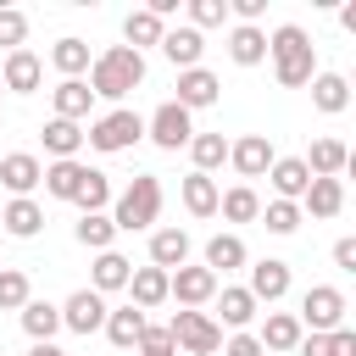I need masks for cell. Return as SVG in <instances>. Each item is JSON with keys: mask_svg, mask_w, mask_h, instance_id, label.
Masks as SVG:
<instances>
[{"mask_svg": "<svg viewBox=\"0 0 356 356\" xmlns=\"http://www.w3.org/2000/svg\"><path fill=\"white\" fill-rule=\"evenodd\" d=\"M139 83H145V56L128 50V44H111L106 56L89 61V95H95V100H122V95L139 89Z\"/></svg>", "mask_w": 356, "mask_h": 356, "instance_id": "obj_1", "label": "cell"}, {"mask_svg": "<svg viewBox=\"0 0 356 356\" xmlns=\"http://www.w3.org/2000/svg\"><path fill=\"white\" fill-rule=\"evenodd\" d=\"M267 56H273L284 89H306V83L317 78V50H312L306 28H295V22H284V28L267 39Z\"/></svg>", "mask_w": 356, "mask_h": 356, "instance_id": "obj_2", "label": "cell"}, {"mask_svg": "<svg viewBox=\"0 0 356 356\" xmlns=\"http://www.w3.org/2000/svg\"><path fill=\"white\" fill-rule=\"evenodd\" d=\"M156 217H161V184H156V172H139V178L117 195L111 228H117V234H139V228H150Z\"/></svg>", "mask_w": 356, "mask_h": 356, "instance_id": "obj_3", "label": "cell"}, {"mask_svg": "<svg viewBox=\"0 0 356 356\" xmlns=\"http://www.w3.org/2000/svg\"><path fill=\"white\" fill-rule=\"evenodd\" d=\"M83 139H89L95 150H106V156H111V150H128V145H139V139H145V117H139V111H128V106H117V111H106L100 122H89V128H83Z\"/></svg>", "mask_w": 356, "mask_h": 356, "instance_id": "obj_4", "label": "cell"}, {"mask_svg": "<svg viewBox=\"0 0 356 356\" xmlns=\"http://www.w3.org/2000/svg\"><path fill=\"white\" fill-rule=\"evenodd\" d=\"M295 323H312V334H334V328H345V295H339L334 284L306 289V295H300V317H295Z\"/></svg>", "mask_w": 356, "mask_h": 356, "instance_id": "obj_5", "label": "cell"}, {"mask_svg": "<svg viewBox=\"0 0 356 356\" xmlns=\"http://www.w3.org/2000/svg\"><path fill=\"white\" fill-rule=\"evenodd\" d=\"M167 334H172V345H184L189 356H211V350L222 345V328H217L206 312H189V306L167 323Z\"/></svg>", "mask_w": 356, "mask_h": 356, "instance_id": "obj_6", "label": "cell"}, {"mask_svg": "<svg viewBox=\"0 0 356 356\" xmlns=\"http://www.w3.org/2000/svg\"><path fill=\"white\" fill-rule=\"evenodd\" d=\"M167 295L195 312V306H206L217 295V273L211 267H178V273H167Z\"/></svg>", "mask_w": 356, "mask_h": 356, "instance_id": "obj_7", "label": "cell"}, {"mask_svg": "<svg viewBox=\"0 0 356 356\" xmlns=\"http://www.w3.org/2000/svg\"><path fill=\"white\" fill-rule=\"evenodd\" d=\"M145 134L161 145V150H178V145H189L195 139V128H189V111L178 106V100H167V106H156V117L145 122Z\"/></svg>", "mask_w": 356, "mask_h": 356, "instance_id": "obj_8", "label": "cell"}, {"mask_svg": "<svg viewBox=\"0 0 356 356\" xmlns=\"http://www.w3.org/2000/svg\"><path fill=\"white\" fill-rule=\"evenodd\" d=\"M61 328H72V334H95V328H106V300H100L95 289H72L67 306H61Z\"/></svg>", "mask_w": 356, "mask_h": 356, "instance_id": "obj_9", "label": "cell"}, {"mask_svg": "<svg viewBox=\"0 0 356 356\" xmlns=\"http://www.w3.org/2000/svg\"><path fill=\"white\" fill-rule=\"evenodd\" d=\"M228 161L239 167V178H261L278 156H273V145H267V134H245V139H234L228 145Z\"/></svg>", "mask_w": 356, "mask_h": 356, "instance_id": "obj_10", "label": "cell"}, {"mask_svg": "<svg viewBox=\"0 0 356 356\" xmlns=\"http://www.w3.org/2000/svg\"><path fill=\"white\" fill-rule=\"evenodd\" d=\"M245 289H250V300H256V306H261V300H267V306H273V300H284V295H289V261H273V256H267V261H256Z\"/></svg>", "mask_w": 356, "mask_h": 356, "instance_id": "obj_11", "label": "cell"}, {"mask_svg": "<svg viewBox=\"0 0 356 356\" xmlns=\"http://www.w3.org/2000/svg\"><path fill=\"white\" fill-rule=\"evenodd\" d=\"M39 178H44L39 156H28V150H17V156H0V184H6L17 200H28V189H39Z\"/></svg>", "mask_w": 356, "mask_h": 356, "instance_id": "obj_12", "label": "cell"}, {"mask_svg": "<svg viewBox=\"0 0 356 356\" xmlns=\"http://www.w3.org/2000/svg\"><path fill=\"white\" fill-rule=\"evenodd\" d=\"M0 83H6V89H17V95H33V89L44 83V61H39L33 50H11V56H6Z\"/></svg>", "mask_w": 356, "mask_h": 356, "instance_id": "obj_13", "label": "cell"}, {"mask_svg": "<svg viewBox=\"0 0 356 356\" xmlns=\"http://www.w3.org/2000/svg\"><path fill=\"white\" fill-rule=\"evenodd\" d=\"M217 95H222L217 72H206V67H189V72H178V106H184V111H200V106H211Z\"/></svg>", "mask_w": 356, "mask_h": 356, "instance_id": "obj_14", "label": "cell"}, {"mask_svg": "<svg viewBox=\"0 0 356 356\" xmlns=\"http://www.w3.org/2000/svg\"><path fill=\"white\" fill-rule=\"evenodd\" d=\"M184 261H189V234H184V228H156V234H150V267L178 273Z\"/></svg>", "mask_w": 356, "mask_h": 356, "instance_id": "obj_15", "label": "cell"}, {"mask_svg": "<svg viewBox=\"0 0 356 356\" xmlns=\"http://www.w3.org/2000/svg\"><path fill=\"white\" fill-rule=\"evenodd\" d=\"M200 50H206V39H200L195 28H167V33H161V56H167L178 72L200 67Z\"/></svg>", "mask_w": 356, "mask_h": 356, "instance_id": "obj_16", "label": "cell"}, {"mask_svg": "<svg viewBox=\"0 0 356 356\" xmlns=\"http://www.w3.org/2000/svg\"><path fill=\"white\" fill-rule=\"evenodd\" d=\"M50 100H56V117H61V122H83L89 106H95V95H89L83 78H61V83L50 89Z\"/></svg>", "mask_w": 356, "mask_h": 356, "instance_id": "obj_17", "label": "cell"}, {"mask_svg": "<svg viewBox=\"0 0 356 356\" xmlns=\"http://www.w3.org/2000/svg\"><path fill=\"white\" fill-rule=\"evenodd\" d=\"M267 178H273L278 200H295V206H300V195H306V184H312V172H306V161H300V156L273 161V167H267Z\"/></svg>", "mask_w": 356, "mask_h": 356, "instance_id": "obj_18", "label": "cell"}, {"mask_svg": "<svg viewBox=\"0 0 356 356\" xmlns=\"http://www.w3.org/2000/svg\"><path fill=\"white\" fill-rule=\"evenodd\" d=\"M83 178H89V167H83V161H50L39 184H44V195H56V200H78Z\"/></svg>", "mask_w": 356, "mask_h": 356, "instance_id": "obj_19", "label": "cell"}, {"mask_svg": "<svg viewBox=\"0 0 356 356\" xmlns=\"http://www.w3.org/2000/svg\"><path fill=\"white\" fill-rule=\"evenodd\" d=\"M300 161H306V172H312V178H339V172L350 167V150H345L339 139H317V145H312V156H300Z\"/></svg>", "mask_w": 356, "mask_h": 356, "instance_id": "obj_20", "label": "cell"}, {"mask_svg": "<svg viewBox=\"0 0 356 356\" xmlns=\"http://www.w3.org/2000/svg\"><path fill=\"white\" fill-rule=\"evenodd\" d=\"M256 345H261V350H295V345H300V323H295V312H267Z\"/></svg>", "mask_w": 356, "mask_h": 356, "instance_id": "obj_21", "label": "cell"}, {"mask_svg": "<svg viewBox=\"0 0 356 356\" xmlns=\"http://www.w3.org/2000/svg\"><path fill=\"white\" fill-rule=\"evenodd\" d=\"M300 200H306L312 217H339V206H345V184H339V178H312Z\"/></svg>", "mask_w": 356, "mask_h": 356, "instance_id": "obj_22", "label": "cell"}, {"mask_svg": "<svg viewBox=\"0 0 356 356\" xmlns=\"http://www.w3.org/2000/svg\"><path fill=\"white\" fill-rule=\"evenodd\" d=\"M128 289H134V306L150 312V306L167 300V273H161V267H134V273H128Z\"/></svg>", "mask_w": 356, "mask_h": 356, "instance_id": "obj_23", "label": "cell"}, {"mask_svg": "<svg viewBox=\"0 0 356 356\" xmlns=\"http://www.w3.org/2000/svg\"><path fill=\"white\" fill-rule=\"evenodd\" d=\"M22 328H28L33 345H50L56 328H61V306H50V300H28V306H22Z\"/></svg>", "mask_w": 356, "mask_h": 356, "instance_id": "obj_24", "label": "cell"}, {"mask_svg": "<svg viewBox=\"0 0 356 356\" xmlns=\"http://www.w3.org/2000/svg\"><path fill=\"white\" fill-rule=\"evenodd\" d=\"M139 334H145V312H139V306H117V312H106V339H111L117 350L139 345Z\"/></svg>", "mask_w": 356, "mask_h": 356, "instance_id": "obj_25", "label": "cell"}, {"mask_svg": "<svg viewBox=\"0 0 356 356\" xmlns=\"http://www.w3.org/2000/svg\"><path fill=\"white\" fill-rule=\"evenodd\" d=\"M312 106L328 111V117L345 111V106H350V83H345L339 72H317V78H312Z\"/></svg>", "mask_w": 356, "mask_h": 356, "instance_id": "obj_26", "label": "cell"}, {"mask_svg": "<svg viewBox=\"0 0 356 356\" xmlns=\"http://www.w3.org/2000/svg\"><path fill=\"white\" fill-rule=\"evenodd\" d=\"M78 145H83V128H78V122H61V117L44 122V150H50L56 161H78Z\"/></svg>", "mask_w": 356, "mask_h": 356, "instance_id": "obj_27", "label": "cell"}, {"mask_svg": "<svg viewBox=\"0 0 356 356\" xmlns=\"http://www.w3.org/2000/svg\"><path fill=\"white\" fill-rule=\"evenodd\" d=\"M206 267H211V273L245 267V239H239V234H211V239H206Z\"/></svg>", "mask_w": 356, "mask_h": 356, "instance_id": "obj_28", "label": "cell"}, {"mask_svg": "<svg viewBox=\"0 0 356 356\" xmlns=\"http://www.w3.org/2000/svg\"><path fill=\"white\" fill-rule=\"evenodd\" d=\"M128 273H134V261L128 256H117V250H100L95 256V295H106V289H128Z\"/></svg>", "mask_w": 356, "mask_h": 356, "instance_id": "obj_29", "label": "cell"}, {"mask_svg": "<svg viewBox=\"0 0 356 356\" xmlns=\"http://www.w3.org/2000/svg\"><path fill=\"white\" fill-rule=\"evenodd\" d=\"M228 56H234L239 67H256V61H267V33H261V28H245V22H239V28L228 33Z\"/></svg>", "mask_w": 356, "mask_h": 356, "instance_id": "obj_30", "label": "cell"}, {"mask_svg": "<svg viewBox=\"0 0 356 356\" xmlns=\"http://www.w3.org/2000/svg\"><path fill=\"white\" fill-rule=\"evenodd\" d=\"M184 206H189V217H217V184H211V172H189L184 178Z\"/></svg>", "mask_w": 356, "mask_h": 356, "instance_id": "obj_31", "label": "cell"}, {"mask_svg": "<svg viewBox=\"0 0 356 356\" xmlns=\"http://www.w3.org/2000/svg\"><path fill=\"white\" fill-rule=\"evenodd\" d=\"M217 211H222L228 222H256V217H261V200H256L250 184H234L228 195H217Z\"/></svg>", "mask_w": 356, "mask_h": 356, "instance_id": "obj_32", "label": "cell"}, {"mask_svg": "<svg viewBox=\"0 0 356 356\" xmlns=\"http://www.w3.org/2000/svg\"><path fill=\"white\" fill-rule=\"evenodd\" d=\"M72 239H78V245H89V250L100 256V250H111V239H117V228H111V217H106V211H89V217H78V228H72Z\"/></svg>", "mask_w": 356, "mask_h": 356, "instance_id": "obj_33", "label": "cell"}, {"mask_svg": "<svg viewBox=\"0 0 356 356\" xmlns=\"http://www.w3.org/2000/svg\"><path fill=\"white\" fill-rule=\"evenodd\" d=\"M161 17L156 11H128V22H122V39H128V50H139V44H161Z\"/></svg>", "mask_w": 356, "mask_h": 356, "instance_id": "obj_34", "label": "cell"}, {"mask_svg": "<svg viewBox=\"0 0 356 356\" xmlns=\"http://www.w3.org/2000/svg\"><path fill=\"white\" fill-rule=\"evenodd\" d=\"M50 61H56V72H61V78H78V72H89V44L67 33V39H56Z\"/></svg>", "mask_w": 356, "mask_h": 356, "instance_id": "obj_35", "label": "cell"}, {"mask_svg": "<svg viewBox=\"0 0 356 356\" xmlns=\"http://www.w3.org/2000/svg\"><path fill=\"white\" fill-rule=\"evenodd\" d=\"M0 222H6V234H17V239H33V234H39V222H44V211H39L33 200H11V206L0 211Z\"/></svg>", "mask_w": 356, "mask_h": 356, "instance_id": "obj_36", "label": "cell"}, {"mask_svg": "<svg viewBox=\"0 0 356 356\" xmlns=\"http://www.w3.org/2000/svg\"><path fill=\"white\" fill-rule=\"evenodd\" d=\"M189 156H195V172H211V167L228 161V139L222 134H195L189 139Z\"/></svg>", "mask_w": 356, "mask_h": 356, "instance_id": "obj_37", "label": "cell"}, {"mask_svg": "<svg viewBox=\"0 0 356 356\" xmlns=\"http://www.w3.org/2000/svg\"><path fill=\"white\" fill-rule=\"evenodd\" d=\"M217 312H222L228 328H245V323L256 317V300H250V289H222V295H217Z\"/></svg>", "mask_w": 356, "mask_h": 356, "instance_id": "obj_38", "label": "cell"}, {"mask_svg": "<svg viewBox=\"0 0 356 356\" xmlns=\"http://www.w3.org/2000/svg\"><path fill=\"white\" fill-rule=\"evenodd\" d=\"M261 222H267V234H295L300 228V206L295 200H267L261 206Z\"/></svg>", "mask_w": 356, "mask_h": 356, "instance_id": "obj_39", "label": "cell"}, {"mask_svg": "<svg viewBox=\"0 0 356 356\" xmlns=\"http://www.w3.org/2000/svg\"><path fill=\"white\" fill-rule=\"evenodd\" d=\"M28 306V273L0 267V312H22Z\"/></svg>", "mask_w": 356, "mask_h": 356, "instance_id": "obj_40", "label": "cell"}, {"mask_svg": "<svg viewBox=\"0 0 356 356\" xmlns=\"http://www.w3.org/2000/svg\"><path fill=\"white\" fill-rule=\"evenodd\" d=\"M106 200H111V184H106V172H95V167H89V178H83V189H78L83 217H89V211H106Z\"/></svg>", "mask_w": 356, "mask_h": 356, "instance_id": "obj_41", "label": "cell"}, {"mask_svg": "<svg viewBox=\"0 0 356 356\" xmlns=\"http://www.w3.org/2000/svg\"><path fill=\"white\" fill-rule=\"evenodd\" d=\"M222 17H228V0H189V28L200 33V28H222Z\"/></svg>", "mask_w": 356, "mask_h": 356, "instance_id": "obj_42", "label": "cell"}, {"mask_svg": "<svg viewBox=\"0 0 356 356\" xmlns=\"http://www.w3.org/2000/svg\"><path fill=\"white\" fill-rule=\"evenodd\" d=\"M22 39H28V17H22V11H11V6H0V44L22 50Z\"/></svg>", "mask_w": 356, "mask_h": 356, "instance_id": "obj_43", "label": "cell"}, {"mask_svg": "<svg viewBox=\"0 0 356 356\" xmlns=\"http://www.w3.org/2000/svg\"><path fill=\"white\" fill-rule=\"evenodd\" d=\"M167 350H178V345H172V334L145 323V334H139V356H167Z\"/></svg>", "mask_w": 356, "mask_h": 356, "instance_id": "obj_44", "label": "cell"}, {"mask_svg": "<svg viewBox=\"0 0 356 356\" xmlns=\"http://www.w3.org/2000/svg\"><path fill=\"white\" fill-rule=\"evenodd\" d=\"M328 356H356V334L350 328H334L328 334Z\"/></svg>", "mask_w": 356, "mask_h": 356, "instance_id": "obj_45", "label": "cell"}, {"mask_svg": "<svg viewBox=\"0 0 356 356\" xmlns=\"http://www.w3.org/2000/svg\"><path fill=\"white\" fill-rule=\"evenodd\" d=\"M222 356H261V345H256V334H234L222 345Z\"/></svg>", "mask_w": 356, "mask_h": 356, "instance_id": "obj_46", "label": "cell"}, {"mask_svg": "<svg viewBox=\"0 0 356 356\" xmlns=\"http://www.w3.org/2000/svg\"><path fill=\"white\" fill-rule=\"evenodd\" d=\"M334 267L356 273V239H339V245H334Z\"/></svg>", "mask_w": 356, "mask_h": 356, "instance_id": "obj_47", "label": "cell"}, {"mask_svg": "<svg viewBox=\"0 0 356 356\" xmlns=\"http://www.w3.org/2000/svg\"><path fill=\"white\" fill-rule=\"evenodd\" d=\"M295 350H300V356H328V334H312V339H300Z\"/></svg>", "mask_w": 356, "mask_h": 356, "instance_id": "obj_48", "label": "cell"}, {"mask_svg": "<svg viewBox=\"0 0 356 356\" xmlns=\"http://www.w3.org/2000/svg\"><path fill=\"white\" fill-rule=\"evenodd\" d=\"M28 356H61V350H56V345H33Z\"/></svg>", "mask_w": 356, "mask_h": 356, "instance_id": "obj_49", "label": "cell"}, {"mask_svg": "<svg viewBox=\"0 0 356 356\" xmlns=\"http://www.w3.org/2000/svg\"><path fill=\"white\" fill-rule=\"evenodd\" d=\"M167 356H172V350H167Z\"/></svg>", "mask_w": 356, "mask_h": 356, "instance_id": "obj_50", "label": "cell"}, {"mask_svg": "<svg viewBox=\"0 0 356 356\" xmlns=\"http://www.w3.org/2000/svg\"><path fill=\"white\" fill-rule=\"evenodd\" d=\"M61 356H67V350H61Z\"/></svg>", "mask_w": 356, "mask_h": 356, "instance_id": "obj_51", "label": "cell"}]
</instances>
